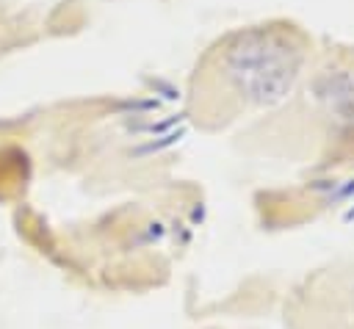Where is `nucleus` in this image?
<instances>
[{
	"mask_svg": "<svg viewBox=\"0 0 354 329\" xmlns=\"http://www.w3.org/2000/svg\"><path fill=\"white\" fill-rule=\"evenodd\" d=\"M301 66V47L285 28H254L218 44L205 61L199 102L216 97L202 113L230 119L241 111L285 97Z\"/></svg>",
	"mask_w": 354,
	"mask_h": 329,
	"instance_id": "nucleus-1",
	"label": "nucleus"
}]
</instances>
